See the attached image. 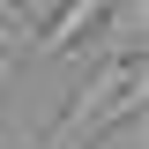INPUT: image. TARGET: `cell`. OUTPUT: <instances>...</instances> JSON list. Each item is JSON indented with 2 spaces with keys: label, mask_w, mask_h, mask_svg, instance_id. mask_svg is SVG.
I'll use <instances>...</instances> for the list:
<instances>
[{
  "label": "cell",
  "mask_w": 149,
  "mask_h": 149,
  "mask_svg": "<svg viewBox=\"0 0 149 149\" xmlns=\"http://www.w3.org/2000/svg\"><path fill=\"white\" fill-rule=\"evenodd\" d=\"M97 52L104 60H142V0H104V15H97Z\"/></svg>",
  "instance_id": "7a4b0ae2"
},
{
  "label": "cell",
  "mask_w": 149,
  "mask_h": 149,
  "mask_svg": "<svg viewBox=\"0 0 149 149\" xmlns=\"http://www.w3.org/2000/svg\"><path fill=\"white\" fill-rule=\"evenodd\" d=\"M134 112H142V60H97V67H90V82L67 97L60 127L45 134L37 149H82L97 119H134Z\"/></svg>",
  "instance_id": "6da1fadb"
}]
</instances>
